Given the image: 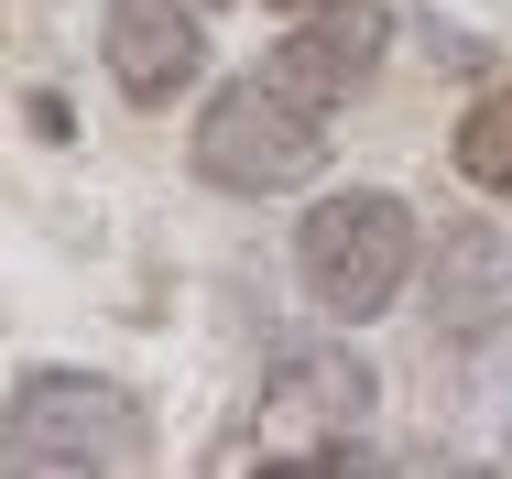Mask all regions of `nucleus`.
<instances>
[{
  "label": "nucleus",
  "instance_id": "f257e3e1",
  "mask_svg": "<svg viewBox=\"0 0 512 479\" xmlns=\"http://www.w3.org/2000/svg\"><path fill=\"white\" fill-rule=\"evenodd\" d=\"M11 479H109V469H153V414L142 392L109 371H22L11 382V436H0Z\"/></svg>",
  "mask_w": 512,
  "mask_h": 479
},
{
  "label": "nucleus",
  "instance_id": "f03ea898",
  "mask_svg": "<svg viewBox=\"0 0 512 479\" xmlns=\"http://www.w3.org/2000/svg\"><path fill=\"white\" fill-rule=\"evenodd\" d=\"M414 251H425V229H414V207L393 186H338V196H316L306 229H295V284H306L316 316L371 327V316L404 305Z\"/></svg>",
  "mask_w": 512,
  "mask_h": 479
},
{
  "label": "nucleus",
  "instance_id": "7ed1b4c3",
  "mask_svg": "<svg viewBox=\"0 0 512 479\" xmlns=\"http://www.w3.org/2000/svg\"><path fill=\"white\" fill-rule=\"evenodd\" d=\"M186 164L218 196H295L327 164V109L295 98L284 77H229L186 131Z\"/></svg>",
  "mask_w": 512,
  "mask_h": 479
},
{
  "label": "nucleus",
  "instance_id": "20e7f679",
  "mask_svg": "<svg viewBox=\"0 0 512 479\" xmlns=\"http://www.w3.org/2000/svg\"><path fill=\"white\" fill-rule=\"evenodd\" d=\"M371 360L360 349H284L273 360V392H262V414H273V458L284 469H371Z\"/></svg>",
  "mask_w": 512,
  "mask_h": 479
},
{
  "label": "nucleus",
  "instance_id": "39448f33",
  "mask_svg": "<svg viewBox=\"0 0 512 479\" xmlns=\"http://www.w3.org/2000/svg\"><path fill=\"white\" fill-rule=\"evenodd\" d=\"M382 44H393V11L382 0H316L284 22V44H273V77L316 109H349V98L382 77Z\"/></svg>",
  "mask_w": 512,
  "mask_h": 479
},
{
  "label": "nucleus",
  "instance_id": "423d86ee",
  "mask_svg": "<svg viewBox=\"0 0 512 479\" xmlns=\"http://www.w3.org/2000/svg\"><path fill=\"white\" fill-rule=\"evenodd\" d=\"M99 44L131 109H175L207 66V0H109Z\"/></svg>",
  "mask_w": 512,
  "mask_h": 479
},
{
  "label": "nucleus",
  "instance_id": "0eeeda50",
  "mask_svg": "<svg viewBox=\"0 0 512 479\" xmlns=\"http://www.w3.org/2000/svg\"><path fill=\"white\" fill-rule=\"evenodd\" d=\"M447 164H458L480 196H512V88H491V98H469V109H458Z\"/></svg>",
  "mask_w": 512,
  "mask_h": 479
},
{
  "label": "nucleus",
  "instance_id": "6e6552de",
  "mask_svg": "<svg viewBox=\"0 0 512 479\" xmlns=\"http://www.w3.org/2000/svg\"><path fill=\"white\" fill-rule=\"evenodd\" d=\"M262 11H284V22H295V11H316V0H262Z\"/></svg>",
  "mask_w": 512,
  "mask_h": 479
}]
</instances>
